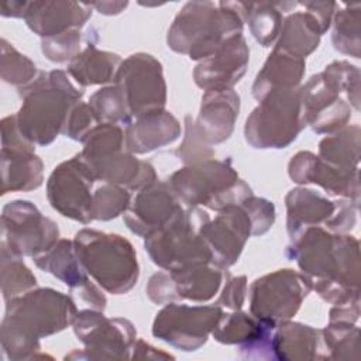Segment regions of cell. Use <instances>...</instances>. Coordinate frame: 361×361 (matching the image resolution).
<instances>
[{"label": "cell", "mask_w": 361, "mask_h": 361, "mask_svg": "<svg viewBox=\"0 0 361 361\" xmlns=\"http://www.w3.org/2000/svg\"><path fill=\"white\" fill-rule=\"evenodd\" d=\"M121 61L117 54L102 51L89 41L86 48L68 63V73L80 86L104 85L114 80Z\"/></svg>", "instance_id": "obj_30"}, {"label": "cell", "mask_w": 361, "mask_h": 361, "mask_svg": "<svg viewBox=\"0 0 361 361\" xmlns=\"http://www.w3.org/2000/svg\"><path fill=\"white\" fill-rule=\"evenodd\" d=\"M360 21H361V4H345L344 8H338L333 16V34L331 41L334 48L353 58H360L361 39H360Z\"/></svg>", "instance_id": "obj_36"}, {"label": "cell", "mask_w": 361, "mask_h": 361, "mask_svg": "<svg viewBox=\"0 0 361 361\" xmlns=\"http://www.w3.org/2000/svg\"><path fill=\"white\" fill-rule=\"evenodd\" d=\"M247 296V278L245 275L240 276H230L227 275L226 285L216 300L214 305L220 306L221 309H230V310H241Z\"/></svg>", "instance_id": "obj_46"}, {"label": "cell", "mask_w": 361, "mask_h": 361, "mask_svg": "<svg viewBox=\"0 0 361 361\" xmlns=\"http://www.w3.org/2000/svg\"><path fill=\"white\" fill-rule=\"evenodd\" d=\"M90 4L100 14H106V16L120 14L128 6L127 1H94V3H90Z\"/></svg>", "instance_id": "obj_50"}, {"label": "cell", "mask_w": 361, "mask_h": 361, "mask_svg": "<svg viewBox=\"0 0 361 361\" xmlns=\"http://www.w3.org/2000/svg\"><path fill=\"white\" fill-rule=\"evenodd\" d=\"M323 34L319 21L309 11L298 10L283 18L274 48L306 59V56L319 47Z\"/></svg>", "instance_id": "obj_29"}, {"label": "cell", "mask_w": 361, "mask_h": 361, "mask_svg": "<svg viewBox=\"0 0 361 361\" xmlns=\"http://www.w3.org/2000/svg\"><path fill=\"white\" fill-rule=\"evenodd\" d=\"M34 262L39 269L54 275L71 289L76 290L79 298L86 305H90L92 309H106L107 299L99 289V285H94L90 281L80 265L73 248V241L59 238L49 250L34 257Z\"/></svg>", "instance_id": "obj_22"}, {"label": "cell", "mask_w": 361, "mask_h": 361, "mask_svg": "<svg viewBox=\"0 0 361 361\" xmlns=\"http://www.w3.org/2000/svg\"><path fill=\"white\" fill-rule=\"evenodd\" d=\"M1 293L4 302L37 288V278L24 264L21 257L14 255L1 244Z\"/></svg>", "instance_id": "obj_37"}, {"label": "cell", "mask_w": 361, "mask_h": 361, "mask_svg": "<svg viewBox=\"0 0 361 361\" xmlns=\"http://www.w3.org/2000/svg\"><path fill=\"white\" fill-rule=\"evenodd\" d=\"M18 93L23 104L16 114L17 127L25 140L39 147L49 145L62 134L69 111L83 96V90L59 69L39 72Z\"/></svg>", "instance_id": "obj_4"}, {"label": "cell", "mask_w": 361, "mask_h": 361, "mask_svg": "<svg viewBox=\"0 0 361 361\" xmlns=\"http://www.w3.org/2000/svg\"><path fill=\"white\" fill-rule=\"evenodd\" d=\"M275 360H320V330L286 320L275 326L272 334Z\"/></svg>", "instance_id": "obj_28"}, {"label": "cell", "mask_w": 361, "mask_h": 361, "mask_svg": "<svg viewBox=\"0 0 361 361\" xmlns=\"http://www.w3.org/2000/svg\"><path fill=\"white\" fill-rule=\"evenodd\" d=\"M248 6L243 1H189L169 27L166 44L190 59H206L230 37L243 32Z\"/></svg>", "instance_id": "obj_3"}, {"label": "cell", "mask_w": 361, "mask_h": 361, "mask_svg": "<svg viewBox=\"0 0 361 361\" xmlns=\"http://www.w3.org/2000/svg\"><path fill=\"white\" fill-rule=\"evenodd\" d=\"M286 257L295 259L310 289L340 306L360 302V243L350 234L307 227L290 240Z\"/></svg>", "instance_id": "obj_1"}, {"label": "cell", "mask_w": 361, "mask_h": 361, "mask_svg": "<svg viewBox=\"0 0 361 361\" xmlns=\"http://www.w3.org/2000/svg\"><path fill=\"white\" fill-rule=\"evenodd\" d=\"M80 44L82 32L75 28L55 37L42 38L41 51L52 62H71L80 52Z\"/></svg>", "instance_id": "obj_42"}, {"label": "cell", "mask_w": 361, "mask_h": 361, "mask_svg": "<svg viewBox=\"0 0 361 361\" xmlns=\"http://www.w3.org/2000/svg\"><path fill=\"white\" fill-rule=\"evenodd\" d=\"M358 319H360V302L350 303V305L333 306L329 312V320L330 322L357 323Z\"/></svg>", "instance_id": "obj_49"}, {"label": "cell", "mask_w": 361, "mask_h": 361, "mask_svg": "<svg viewBox=\"0 0 361 361\" xmlns=\"http://www.w3.org/2000/svg\"><path fill=\"white\" fill-rule=\"evenodd\" d=\"M180 135L178 118L166 111H154L133 118L124 131V145L131 154H147L172 144Z\"/></svg>", "instance_id": "obj_25"}, {"label": "cell", "mask_w": 361, "mask_h": 361, "mask_svg": "<svg viewBox=\"0 0 361 361\" xmlns=\"http://www.w3.org/2000/svg\"><path fill=\"white\" fill-rule=\"evenodd\" d=\"M73 331L85 348L73 351L65 360H126L131 358L137 333L133 323L124 317H106L103 310H78Z\"/></svg>", "instance_id": "obj_11"}, {"label": "cell", "mask_w": 361, "mask_h": 361, "mask_svg": "<svg viewBox=\"0 0 361 361\" xmlns=\"http://www.w3.org/2000/svg\"><path fill=\"white\" fill-rule=\"evenodd\" d=\"M296 7V1H282V3H250V8L245 17L252 37L262 47H271L276 42L282 21L283 13L292 11Z\"/></svg>", "instance_id": "obj_34"}, {"label": "cell", "mask_w": 361, "mask_h": 361, "mask_svg": "<svg viewBox=\"0 0 361 361\" xmlns=\"http://www.w3.org/2000/svg\"><path fill=\"white\" fill-rule=\"evenodd\" d=\"M147 296L155 305H166L171 302H179L176 295V289L173 285V279L169 271H159L155 272L145 288Z\"/></svg>", "instance_id": "obj_45"}, {"label": "cell", "mask_w": 361, "mask_h": 361, "mask_svg": "<svg viewBox=\"0 0 361 361\" xmlns=\"http://www.w3.org/2000/svg\"><path fill=\"white\" fill-rule=\"evenodd\" d=\"M27 7H28V1H6L1 4V16L24 18L27 13Z\"/></svg>", "instance_id": "obj_51"}, {"label": "cell", "mask_w": 361, "mask_h": 361, "mask_svg": "<svg viewBox=\"0 0 361 361\" xmlns=\"http://www.w3.org/2000/svg\"><path fill=\"white\" fill-rule=\"evenodd\" d=\"M240 111V96L234 89L204 92L196 127L209 145L228 140Z\"/></svg>", "instance_id": "obj_24"}, {"label": "cell", "mask_w": 361, "mask_h": 361, "mask_svg": "<svg viewBox=\"0 0 361 361\" xmlns=\"http://www.w3.org/2000/svg\"><path fill=\"white\" fill-rule=\"evenodd\" d=\"M1 244L14 255L37 257L59 240V228L28 200L8 202L1 212Z\"/></svg>", "instance_id": "obj_14"}, {"label": "cell", "mask_w": 361, "mask_h": 361, "mask_svg": "<svg viewBox=\"0 0 361 361\" xmlns=\"http://www.w3.org/2000/svg\"><path fill=\"white\" fill-rule=\"evenodd\" d=\"M202 134L199 133L195 120L188 114L185 116V135L180 147L175 151V155L185 164L192 165L214 157V151L210 148Z\"/></svg>", "instance_id": "obj_41"}, {"label": "cell", "mask_w": 361, "mask_h": 361, "mask_svg": "<svg viewBox=\"0 0 361 361\" xmlns=\"http://www.w3.org/2000/svg\"><path fill=\"white\" fill-rule=\"evenodd\" d=\"M180 210V202L169 183L155 180L133 196L123 220L134 234L147 238L168 224Z\"/></svg>", "instance_id": "obj_19"}, {"label": "cell", "mask_w": 361, "mask_h": 361, "mask_svg": "<svg viewBox=\"0 0 361 361\" xmlns=\"http://www.w3.org/2000/svg\"><path fill=\"white\" fill-rule=\"evenodd\" d=\"M17 128L14 116L1 120V193L28 192L44 182V162Z\"/></svg>", "instance_id": "obj_18"}, {"label": "cell", "mask_w": 361, "mask_h": 361, "mask_svg": "<svg viewBox=\"0 0 361 361\" xmlns=\"http://www.w3.org/2000/svg\"><path fill=\"white\" fill-rule=\"evenodd\" d=\"M250 61V49L243 34L224 41L214 54L202 59L195 71V83L204 92L233 89L244 76Z\"/></svg>", "instance_id": "obj_20"}, {"label": "cell", "mask_w": 361, "mask_h": 361, "mask_svg": "<svg viewBox=\"0 0 361 361\" xmlns=\"http://www.w3.org/2000/svg\"><path fill=\"white\" fill-rule=\"evenodd\" d=\"M92 4L82 1H28L24 16L28 28L42 38L80 30L92 16Z\"/></svg>", "instance_id": "obj_23"}, {"label": "cell", "mask_w": 361, "mask_h": 361, "mask_svg": "<svg viewBox=\"0 0 361 361\" xmlns=\"http://www.w3.org/2000/svg\"><path fill=\"white\" fill-rule=\"evenodd\" d=\"M223 314L217 305L189 306L171 302L157 313L152 336L182 351H196L212 334Z\"/></svg>", "instance_id": "obj_15"}, {"label": "cell", "mask_w": 361, "mask_h": 361, "mask_svg": "<svg viewBox=\"0 0 361 361\" xmlns=\"http://www.w3.org/2000/svg\"><path fill=\"white\" fill-rule=\"evenodd\" d=\"M89 106L99 123L127 126L133 120L124 94L114 83L94 92L89 99Z\"/></svg>", "instance_id": "obj_38"}, {"label": "cell", "mask_w": 361, "mask_h": 361, "mask_svg": "<svg viewBox=\"0 0 361 361\" xmlns=\"http://www.w3.org/2000/svg\"><path fill=\"white\" fill-rule=\"evenodd\" d=\"M78 154L94 180L138 192L157 180L155 168L134 157L124 145V131L117 124L100 123L82 141Z\"/></svg>", "instance_id": "obj_6"}, {"label": "cell", "mask_w": 361, "mask_h": 361, "mask_svg": "<svg viewBox=\"0 0 361 361\" xmlns=\"http://www.w3.org/2000/svg\"><path fill=\"white\" fill-rule=\"evenodd\" d=\"M197 231L212 254L210 264L220 269H227L238 261L247 240L252 235L250 217L241 204L219 210L214 219L200 209Z\"/></svg>", "instance_id": "obj_16"}, {"label": "cell", "mask_w": 361, "mask_h": 361, "mask_svg": "<svg viewBox=\"0 0 361 361\" xmlns=\"http://www.w3.org/2000/svg\"><path fill=\"white\" fill-rule=\"evenodd\" d=\"M78 307L71 296L51 288H34L6 300L0 338L8 360H32L39 353V338L72 324Z\"/></svg>", "instance_id": "obj_2"}, {"label": "cell", "mask_w": 361, "mask_h": 361, "mask_svg": "<svg viewBox=\"0 0 361 361\" xmlns=\"http://www.w3.org/2000/svg\"><path fill=\"white\" fill-rule=\"evenodd\" d=\"M351 107L360 110V69L347 61L329 63L300 86L302 120L317 134L344 128Z\"/></svg>", "instance_id": "obj_5"}, {"label": "cell", "mask_w": 361, "mask_h": 361, "mask_svg": "<svg viewBox=\"0 0 361 361\" xmlns=\"http://www.w3.org/2000/svg\"><path fill=\"white\" fill-rule=\"evenodd\" d=\"M38 73L35 63L30 58L20 54L7 39H1V79L6 83L20 89L31 83Z\"/></svg>", "instance_id": "obj_40"}, {"label": "cell", "mask_w": 361, "mask_h": 361, "mask_svg": "<svg viewBox=\"0 0 361 361\" xmlns=\"http://www.w3.org/2000/svg\"><path fill=\"white\" fill-rule=\"evenodd\" d=\"M100 124L94 111L89 106V103L78 102L72 110L69 111V116L66 118V123L63 126L62 134L82 142L85 137L97 126Z\"/></svg>", "instance_id": "obj_43"}, {"label": "cell", "mask_w": 361, "mask_h": 361, "mask_svg": "<svg viewBox=\"0 0 361 361\" xmlns=\"http://www.w3.org/2000/svg\"><path fill=\"white\" fill-rule=\"evenodd\" d=\"M306 59L274 48L264 66L257 73L252 85V96L261 100L268 92L276 89H298L305 75Z\"/></svg>", "instance_id": "obj_27"}, {"label": "cell", "mask_w": 361, "mask_h": 361, "mask_svg": "<svg viewBox=\"0 0 361 361\" xmlns=\"http://www.w3.org/2000/svg\"><path fill=\"white\" fill-rule=\"evenodd\" d=\"M94 178L78 155L61 162L47 180V197L49 204L63 217L82 224L93 221L92 188Z\"/></svg>", "instance_id": "obj_17"}, {"label": "cell", "mask_w": 361, "mask_h": 361, "mask_svg": "<svg viewBox=\"0 0 361 361\" xmlns=\"http://www.w3.org/2000/svg\"><path fill=\"white\" fill-rule=\"evenodd\" d=\"M240 204L244 207L250 217L252 235H262L274 226L275 206L272 202L251 195L245 197Z\"/></svg>", "instance_id": "obj_44"}, {"label": "cell", "mask_w": 361, "mask_h": 361, "mask_svg": "<svg viewBox=\"0 0 361 361\" xmlns=\"http://www.w3.org/2000/svg\"><path fill=\"white\" fill-rule=\"evenodd\" d=\"M274 327L275 324L261 320L251 313L233 310L231 313L223 312L212 331V336L221 344L244 345L262 337Z\"/></svg>", "instance_id": "obj_32"}, {"label": "cell", "mask_w": 361, "mask_h": 361, "mask_svg": "<svg viewBox=\"0 0 361 361\" xmlns=\"http://www.w3.org/2000/svg\"><path fill=\"white\" fill-rule=\"evenodd\" d=\"M113 83L123 92L133 118L165 110L164 69L152 55L137 52L121 61Z\"/></svg>", "instance_id": "obj_13"}, {"label": "cell", "mask_w": 361, "mask_h": 361, "mask_svg": "<svg viewBox=\"0 0 361 361\" xmlns=\"http://www.w3.org/2000/svg\"><path fill=\"white\" fill-rule=\"evenodd\" d=\"M200 207L180 210L168 224L145 238L144 247L152 262L164 271L209 264L212 254L199 235Z\"/></svg>", "instance_id": "obj_10"}, {"label": "cell", "mask_w": 361, "mask_h": 361, "mask_svg": "<svg viewBox=\"0 0 361 361\" xmlns=\"http://www.w3.org/2000/svg\"><path fill=\"white\" fill-rule=\"evenodd\" d=\"M169 274L173 279L179 300H192L199 303L214 298L228 272L209 262L172 271Z\"/></svg>", "instance_id": "obj_31"}, {"label": "cell", "mask_w": 361, "mask_h": 361, "mask_svg": "<svg viewBox=\"0 0 361 361\" xmlns=\"http://www.w3.org/2000/svg\"><path fill=\"white\" fill-rule=\"evenodd\" d=\"M285 206L286 230L292 240L307 227L324 226L327 228L338 210L340 200L333 202L316 190L295 188L288 192Z\"/></svg>", "instance_id": "obj_26"}, {"label": "cell", "mask_w": 361, "mask_h": 361, "mask_svg": "<svg viewBox=\"0 0 361 361\" xmlns=\"http://www.w3.org/2000/svg\"><path fill=\"white\" fill-rule=\"evenodd\" d=\"M131 193L128 189L104 183L99 186L93 192V202H92V217L93 220L107 221L116 219L128 209L131 203Z\"/></svg>", "instance_id": "obj_39"}, {"label": "cell", "mask_w": 361, "mask_h": 361, "mask_svg": "<svg viewBox=\"0 0 361 361\" xmlns=\"http://www.w3.org/2000/svg\"><path fill=\"white\" fill-rule=\"evenodd\" d=\"M168 183L179 202L188 207L204 206L214 212L240 204L252 195L251 188L240 179L228 158H210L185 165L169 176Z\"/></svg>", "instance_id": "obj_8"}, {"label": "cell", "mask_w": 361, "mask_h": 361, "mask_svg": "<svg viewBox=\"0 0 361 361\" xmlns=\"http://www.w3.org/2000/svg\"><path fill=\"white\" fill-rule=\"evenodd\" d=\"M131 358L134 360H168V358H173L171 354L152 347L151 344L145 343L144 340L138 338L134 343L133 347V353H131Z\"/></svg>", "instance_id": "obj_48"}, {"label": "cell", "mask_w": 361, "mask_h": 361, "mask_svg": "<svg viewBox=\"0 0 361 361\" xmlns=\"http://www.w3.org/2000/svg\"><path fill=\"white\" fill-rule=\"evenodd\" d=\"M360 329L355 323L329 322L320 330V360H358Z\"/></svg>", "instance_id": "obj_35"}, {"label": "cell", "mask_w": 361, "mask_h": 361, "mask_svg": "<svg viewBox=\"0 0 361 361\" xmlns=\"http://www.w3.org/2000/svg\"><path fill=\"white\" fill-rule=\"evenodd\" d=\"M245 120V141L258 149L286 148L306 127L300 110V87L268 92Z\"/></svg>", "instance_id": "obj_9"}, {"label": "cell", "mask_w": 361, "mask_h": 361, "mask_svg": "<svg viewBox=\"0 0 361 361\" xmlns=\"http://www.w3.org/2000/svg\"><path fill=\"white\" fill-rule=\"evenodd\" d=\"M310 290L300 272L289 268L269 272L250 286V313L276 326L298 313Z\"/></svg>", "instance_id": "obj_12"}, {"label": "cell", "mask_w": 361, "mask_h": 361, "mask_svg": "<svg viewBox=\"0 0 361 361\" xmlns=\"http://www.w3.org/2000/svg\"><path fill=\"white\" fill-rule=\"evenodd\" d=\"M288 175L298 185L314 183L331 196L344 197L360 204L358 169H341L310 151H299L288 164Z\"/></svg>", "instance_id": "obj_21"}, {"label": "cell", "mask_w": 361, "mask_h": 361, "mask_svg": "<svg viewBox=\"0 0 361 361\" xmlns=\"http://www.w3.org/2000/svg\"><path fill=\"white\" fill-rule=\"evenodd\" d=\"M299 6L309 11L319 21L323 32H326L330 28L337 7L336 1H300Z\"/></svg>", "instance_id": "obj_47"}, {"label": "cell", "mask_w": 361, "mask_h": 361, "mask_svg": "<svg viewBox=\"0 0 361 361\" xmlns=\"http://www.w3.org/2000/svg\"><path fill=\"white\" fill-rule=\"evenodd\" d=\"M76 257L89 276L113 295L131 290L140 276L133 244L120 234L82 228L75 234Z\"/></svg>", "instance_id": "obj_7"}, {"label": "cell", "mask_w": 361, "mask_h": 361, "mask_svg": "<svg viewBox=\"0 0 361 361\" xmlns=\"http://www.w3.org/2000/svg\"><path fill=\"white\" fill-rule=\"evenodd\" d=\"M360 126L344 127L319 142V157L341 169L357 171L360 164Z\"/></svg>", "instance_id": "obj_33"}]
</instances>
